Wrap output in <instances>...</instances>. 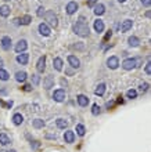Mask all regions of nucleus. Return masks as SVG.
Masks as SVG:
<instances>
[{"label": "nucleus", "mask_w": 151, "mask_h": 152, "mask_svg": "<svg viewBox=\"0 0 151 152\" xmlns=\"http://www.w3.org/2000/svg\"><path fill=\"white\" fill-rule=\"evenodd\" d=\"M73 32H75L76 35L82 36V37H85V36L89 35V27H87V24L85 22V18L83 17L79 18V21L75 24V27H73Z\"/></svg>", "instance_id": "f257e3e1"}, {"label": "nucleus", "mask_w": 151, "mask_h": 152, "mask_svg": "<svg viewBox=\"0 0 151 152\" xmlns=\"http://www.w3.org/2000/svg\"><path fill=\"white\" fill-rule=\"evenodd\" d=\"M45 18H46L47 24L50 25V27L55 28L57 25H58V21H57V17H55V14L53 13V11H47V13H45Z\"/></svg>", "instance_id": "f03ea898"}, {"label": "nucleus", "mask_w": 151, "mask_h": 152, "mask_svg": "<svg viewBox=\"0 0 151 152\" xmlns=\"http://www.w3.org/2000/svg\"><path fill=\"white\" fill-rule=\"evenodd\" d=\"M122 68H124V69H126V71L134 69V68H136V60H134V58H128V60H125L124 62H122Z\"/></svg>", "instance_id": "7ed1b4c3"}, {"label": "nucleus", "mask_w": 151, "mask_h": 152, "mask_svg": "<svg viewBox=\"0 0 151 152\" xmlns=\"http://www.w3.org/2000/svg\"><path fill=\"white\" fill-rule=\"evenodd\" d=\"M53 98H54V101H57V103H61V101H64V100H65V91H64L63 89L55 90L54 94H53Z\"/></svg>", "instance_id": "20e7f679"}, {"label": "nucleus", "mask_w": 151, "mask_h": 152, "mask_svg": "<svg viewBox=\"0 0 151 152\" xmlns=\"http://www.w3.org/2000/svg\"><path fill=\"white\" fill-rule=\"evenodd\" d=\"M107 65H108V68H111V69H116V68L119 67L118 57H110L108 61H107Z\"/></svg>", "instance_id": "39448f33"}, {"label": "nucleus", "mask_w": 151, "mask_h": 152, "mask_svg": "<svg viewBox=\"0 0 151 152\" xmlns=\"http://www.w3.org/2000/svg\"><path fill=\"white\" fill-rule=\"evenodd\" d=\"M36 69L37 72H45V69H46V57L43 55V57H40L39 58V61H37V65H36Z\"/></svg>", "instance_id": "423d86ee"}, {"label": "nucleus", "mask_w": 151, "mask_h": 152, "mask_svg": "<svg viewBox=\"0 0 151 152\" xmlns=\"http://www.w3.org/2000/svg\"><path fill=\"white\" fill-rule=\"evenodd\" d=\"M67 13L69 15H72V14L76 13V10H78V4H76V1H69L68 4H67Z\"/></svg>", "instance_id": "0eeeda50"}, {"label": "nucleus", "mask_w": 151, "mask_h": 152, "mask_svg": "<svg viewBox=\"0 0 151 152\" xmlns=\"http://www.w3.org/2000/svg\"><path fill=\"white\" fill-rule=\"evenodd\" d=\"M53 86H54V79H53L51 76H46V77L43 79V87L49 90V89H51Z\"/></svg>", "instance_id": "6e6552de"}, {"label": "nucleus", "mask_w": 151, "mask_h": 152, "mask_svg": "<svg viewBox=\"0 0 151 152\" xmlns=\"http://www.w3.org/2000/svg\"><path fill=\"white\" fill-rule=\"evenodd\" d=\"M64 140H65V143H69V144L73 143L75 141V133L71 131V130H67L64 134Z\"/></svg>", "instance_id": "1a4fd4ad"}, {"label": "nucleus", "mask_w": 151, "mask_h": 152, "mask_svg": "<svg viewBox=\"0 0 151 152\" xmlns=\"http://www.w3.org/2000/svg\"><path fill=\"white\" fill-rule=\"evenodd\" d=\"M28 47L27 44V40H19L18 43H17V46H15V51L17 53H22V51H25Z\"/></svg>", "instance_id": "9d476101"}, {"label": "nucleus", "mask_w": 151, "mask_h": 152, "mask_svg": "<svg viewBox=\"0 0 151 152\" xmlns=\"http://www.w3.org/2000/svg\"><path fill=\"white\" fill-rule=\"evenodd\" d=\"M39 32H40V35H43V36H49L50 35V28L47 27V24H40V25H39Z\"/></svg>", "instance_id": "9b49d317"}, {"label": "nucleus", "mask_w": 151, "mask_h": 152, "mask_svg": "<svg viewBox=\"0 0 151 152\" xmlns=\"http://www.w3.org/2000/svg\"><path fill=\"white\" fill-rule=\"evenodd\" d=\"M1 47H3V50H10V47H11V39H10L9 36H4L1 39Z\"/></svg>", "instance_id": "f8f14e48"}, {"label": "nucleus", "mask_w": 151, "mask_h": 152, "mask_svg": "<svg viewBox=\"0 0 151 152\" xmlns=\"http://www.w3.org/2000/svg\"><path fill=\"white\" fill-rule=\"evenodd\" d=\"M68 62L69 65L72 68H79V65H81V62H79V60L75 57V55H69L68 57Z\"/></svg>", "instance_id": "ddd939ff"}, {"label": "nucleus", "mask_w": 151, "mask_h": 152, "mask_svg": "<svg viewBox=\"0 0 151 152\" xmlns=\"http://www.w3.org/2000/svg\"><path fill=\"white\" fill-rule=\"evenodd\" d=\"M28 60H29V54H19L18 57H17V61H18L21 65H27L28 64Z\"/></svg>", "instance_id": "4468645a"}, {"label": "nucleus", "mask_w": 151, "mask_h": 152, "mask_svg": "<svg viewBox=\"0 0 151 152\" xmlns=\"http://www.w3.org/2000/svg\"><path fill=\"white\" fill-rule=\"evenodd\" d=\"M94 31H96L97 33H101V32L104 31V22H103L101 19L94 21Z\"/></svg>", "instance_id": "2eb2a0df"}, {"label": "nucleus", "mask_w": 151, "mask_h": 152, "mask_svg": "<svg viewBox=\"0 0 151 152\" xmlns=\"http://www.w3.org/2000/svg\"><path fill=\"white\" fill-rule=\"evenodd\" d=\"M78 104L81 107H86L87 104H89V98H87L86 95H83V94H79L78 95Z\"/></svg>", "instance_id": "dca6fc26"}, {"label": "nucleus", "mask_w": 151, "mask_h": 152, "mask_svg": "<svg viewBox=\"0 0 151 152\" xmlns=\"http://www.w3.org/2000/svg\"><path fill=\"white\" fill-rule=\"evenodd\" d=\"M27 77H28L27 72H17V73H15V79L18 82H21V83H24V82L27 80Z\"/></svg>", "instance_id": "f3484780"}, {"label": "nucleus", "mask_w": 151, "mask_h": 152, "mask_svg": "<svg viewBox=\"0 0 151 152\" xmlns=\"http://www.w3.org/2000/svg\"><path fill=\"white\" fill-rule=\"evenodd\" d=\"M133 22L130 21V19H126V21H124V24H122V27H121V31L122 32H128L130 28H132Z\"/></svg>", "instance_id": "a211bd4d"}, {"label": "nucleus", "mask_w": 151, "mask_h": 152, "mask_svg": "<svg viewBox=\"0 0 151 152\" xmlns=\"http://www.w3.org/2000/svg\"><path fill=\"white\" fill-rule=\"evenodd\" d=\"M22 122H24V118H22V115H21V113H15V115L13 116V123L15 126L21 125Z\"/></svg>", "instance_id": "6ab92c4d"}, {"label": "nucleus", "mask_w": 151, "mask_h": 152, "mask_svg": "<svg viewBox=\"0 0 151 152\" xmlns=\"http://www.w3.org/2000/svg\"><path fill=\"white\" fill-rule=\"evenodd\" d=\"M104 13H105V7L103 4H97L96 7H94V14H96V15H103Z\"/></svg>", "instance_id": "aec40b11"}, {"label": "nucleus", "mask_w": 151, "mask_h": 152, "mask_svg": "<svg viewBox=\"0 0 151 152\" xmlns=\"http://www.w3.org/2000/svg\"><path fill=\"white\" fill-rule=\"evenodd\" d=\"M0 15H1V17H9L10 15L9 6H1V7H0Z\"/></svg>", "instance_id": "412c9836"}, {"label": "nucleus", "mask_w": 151, "mask_h": 152, "mask_svg": "<svg viewBox=\"0 0 151 152\" xmlns=\"http://www.w3.org/2000/svg\"><path fill=\"white\" fill-rule=\"evenodd\" d=\"M53 65H54V68L57 71H63V60L61 58H54Z\"/></svg>", "instance_id": "4be33fe9"}, {"label": "nucleus", "mask_w": 151, "mask_h": 152, "mask_svg": "<svg viewBox=\"0 0 151 152\" xmlns=\"http://www.w3.org/2000/svg\"><path fill=\"white\" fill-rule=\"evenodd\" d=\"M128 42H129V46H132V47H137L139 43H140V40H139L136 36H132V37H129Z\"/></svg>", "instance_id": "5701e85b"}, {"label": "nucleus", "mask_w": 151, "mask_h": 152, "mask_svg": "<svg viewBox=\"0 0 151 152\" xmlns=\"http://www.w3.org/2000/svg\"><path fill=\"white\" fill-rule=\"evenodd\" d=\"M104 93H105V85L101 83V85H99L97 86V89L94 90V94H96V95H103Z\"/></svg>", "instance_id": "b1692460"}, {"label": "nucleus", "mask_w": 151, "mask_h": 152, "mask_svg": "<svg viewBox=\"0 0 151 152\" xmlns=\"http://www.w3.org/2000/svg\"><path fill=\"white\" fill-rule=\"evenodd\" d=\"M55 123H57V127H58V129H67V127H68V122L64 120V119H57Z\"/></svg>", "instance_id": "393cba45"}, {"label": "nucleus", "mask_w": 151, "mask_h": 152, "mask_svg": "<svg viewBox=\"0 0 151 152\" xmlns=\"http://www.w3.org/2000/svg\"><path fill=\"white\" fill-rule=\"evenodd\" d=\"M0 144H1V145H7V144H10V138L4 134V133L0 134Z\"/></svg>", "instance_id": "a878e982"}, {"label": "nucleus", "mask_w": 151, "mask_h": 152, "mask_svg": "<svg viewBox=\"0 0 151 152\" xmlns=\"http://www.w3.org/2000/svg\"><path fill=\"white\" fill-rule=\"evenodd\" d=\"M31 21H32L31 15H24V17L19 19V22L22 24V25H29V24H31Z\"/></svg>", "instance_id": "bb28decb"}, {"label": "nucleus", "mask_w": 151, "mask_h": 152, "mask_svg": "<svg viewBox=\"0 0 151 152\" xmlns=\"http://www.w3.org/2000/svg\"><path fill=\"white\" fill-rule=\"evenodd\" d=\"M43 126H45V122L42 120V119H35L33 120V127L35 129H42Z\"/></svg>", "instance_id": "cd10ccee"}, {"label": "nucleus", "mask_w": 151, "mask_h": 152, "mask_svg": "<svg viewBox=\"0 0 151 152\" xmlns=\"http://www.w3.org/2000/svg\"><path fill=\"white\" fill-rule=\"evenodd\" d=\"M76 133H78L79 136H85V133H86L85 126L83 125H76Z\"/></svg>", "instance_id": "c85d7f7f"}, {"label": "nucleus", "mask_w": 151, "mask_h": 152, "mask_svg": "<svg viewBox=\"0 0 151 152\" xmlns=\"http://www.w3.org/2000/svg\"><path fill=\"white\" fill-rule=\"evenodd\" d=\"M9 77H10L9 72L4 71V69H0V79H1V80H7Z\"/></svg>", "instance_id": "c756f323"}, {"label": "nucleus", "mask_w": 151, "mask_h": 152, "mask_svg": "<svg viewBox=\"0 0 151 152\" xmlns=\"http://www.w3.org/2000/svg\"><path fill=\"white\" fill-rule=\"evenodd\" d=\"M92 113L94 115V116H97V115L100 113V107H99L97 104H94V105L92 107Z\"/></svg>", "instance_id": "7c9ffc66"}, {"label": "nucleus", "mask_w": 151, "mask_h": 152, "mask_svg": "<svg viewBox=\"0 0 151 152\" xmlns=\"http://www.w3.org/2000/svg\"><path fill=\"white\" fill-rule=\"evenodd\" d=\"M128 97L129 98H136L137 97V91L136 90H128Z\"/></svg>", "instance_id": "2f4dec72"}, {"label": "nucleus", "mask_w": 151, "mask_h": 152, "mask_svg": "<svg viewBox=\"0 0 151 152\" xmlns=\"http://www.w3.org/2000/svg\"><path fill=\"white\" fill-rule=\"evenodd\" d=\"M147 90H148V83H143V85H140V91H142V93H146Z\"/></svg>", "instance_id": "473e14b6"}, {"label": "nucleus", "mask_w": 151, "mask_h": 152, "mask_svg": "<svg viewBox=\"0 0 151 152\" xmlns=\"http://www.w3.org/2000/svg\"><path fill=\"white\" fill-rule=\"evenodd\" d=\"M45 13H46V11H45V9H43V7H39V9H37V17H43V15H45Z\"/></svg>", "instance_id": "72a5a7b5"}, {"label": "nucleus", "mask_w": 151, "mask_h": 152, "mask_svg": "<svg viewBox=\"0 0 151 152\" xmlns=\"http://www.w3.org/2000/svg\"><path fill=\"white\" fill-rule=\"evenodd\" d=\"M96 3H97V0H87V6L89 7H94Z\"/></svg>", "instance_id": "f704fd0d"}, {"label": "nucleus", "mask_w": 151, "mask_h": 152, "mask_svg": "<svg viewBox=\"0 0 151 152\" xmlns=\"http://www.w3.org/2000/svg\"><path fill=\"white\" fill-rule=\"evenodd\" d=\"M146 73H147V75H150V73H151V62H147V65H146Z\"/></svg>", "instance_id": "c9c22d12"}, {"label": "nucleus", "mask_w": 151, "mask_h": 152, "mask_svg": "<svg viewBox=\"0 0 151 152\" xmlns=\"http://www.w3.org/2000/svg\"><path fill=\"white\" fill-rule=\"evenodd\" d=\"M142 4L144 6V7H150L151 0H142Z\"/></svg>", "instance_id": "e433bc0d"}, {"label": "nucleus", "mask_w": 151, "mask_h": 152, "mask_svg": "<svg viewBox=\"0 0 151 152\" xmlns=\"http://www.w3.org/2000/svg\"><path fill=\"white\" fill-rule=\"evenodd\" d=\"M32 76H33V83H35V85H39V80H40V79H39L36 75H32Z\"/></svg>", "instance_id": "4c0bfd02"}, {"label": "nucleus", "mask_w": 151, "mask_h": 152, "mask_svg": "<svg viewBox=\"0 0 151 152\" xmlns=\"http://www.w3.org/2000/svg\"><path fill=\"white\" fill-rule=\"evenodd\" d=\"M111 35H112V33H111V31L107 32V35H105V37H104V42H105V40H108V39L111 37Z\"/></svg>", "instance_id": "58836bf2"}, {"label": "nucleus", "mask_w": 151, "mask_h": 152, "mask_svg": "<svg viewBox=\"0 0 151 152\" xmlns=\"http://www.w3.org/2000/svg\"><path fill=\"white\" fill-rule=\"evenodd\" d=\"M24 90H25V91H31V90H32V86H29V85L24 86Z\"/></svg>", "instance_id": "ea45409f"}, {"label": "nucleus", "mask_w": 151, "mask_h": 152, "mask_svg": "<svg viewBox=\"0 0 151 152\" xmlns=\"http://www.w3.org/2000/svg\"><path fill=\"white\" fill-rule=\"evenodd\" d=\"M1 68H3V60L0 58V69H1Z\"/></svg>", "instance_id": "a19ab883"}, {"label": "nucleus", "mask_w": 151, "mask_h": 152, "mask_svg": "<svg viewBox=\"0 0 151 152\" xmlns=\"http://www.w3.org/2000/svg\"><path fill=\"white\" fill-rule=\"evenodd\" d=\"M0 152H15L14 149H11V151H0Z\"/></svg>", "instance_id": "79ce46f5"}, {"label": "nucleus", "mask_w": 151, "mask_h": 152, "mask_svg": "<svg viewBox=\"0 0 151 152\" xmlns=\"http://www.w3.org/2000/svg\"><path fill=\"white\" fill-rule=\"evenodd\" d=\"M119 3H124V1H126V0H118Z\"/></svg>", "instance_id": "37998d69"}, {"label": "nucleus", "mask_w": 151, "mask_h": 152, "mask_svg": "<svg viewBox=\"0 0 151 152\" xmlns=\"http://www.w3.org/2000/svg\"><path fill=\"white\" fill-rule=\"evenodd\" d=\"M4 1H9V0H4Z\"/></svg>", "instance_id": "c03bdc74"}]
</instances>
